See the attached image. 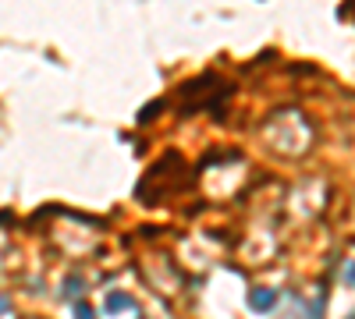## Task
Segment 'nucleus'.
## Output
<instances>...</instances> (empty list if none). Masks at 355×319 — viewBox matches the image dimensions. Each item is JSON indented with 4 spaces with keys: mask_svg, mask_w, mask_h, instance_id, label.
I'll return each instance as SVG.
<instances>
[{
    "mask_svg": "<svg viewBox=\"0 0 355 319\" xmlns=\"http://www.w3.org/2000/svg\"><path fill=\"white\" fill-rule=\"evenodd\" d=\"M277 305V291H270V287H253L249 291V309L253 312H270Z\"/></svg>",
    "mask_w": 355,
    "mask_h": 319,
    "instance_id": "nucleus-1",
    "label": "nucleus"
},
{
    "mask_svg": "<svg viewBox=\"0 0 355 319\" xmlns=\"http://www.w3.org/2000/svg\"><path fill=\"white\" fill-rule=\"evenodd\" d=\"M8 309H11V302H8V298H4V294H0V316H4Z\"/></svg>",
    "mask_w": 355,
    "mask_h": 319,
    "instance_id": "nucleus-5",
    "label": "nucleus"
},
{
    "mask_svg": "<svg viewBox=\"0 0 355 319\" xmlns=\"http://www.w3.org/2000/svg\"><path fill=\"white\" fill-rule=\"evenodd\" d=\"M124 309H132V298L121 294V291H114V294L107 298V312H124Z\"/></svg>",
    "mask_w": 355,
    "mask_h": 319,
    "instance_id": "nucleus-2",
    "label": "nucleus"
},
{
    "mask_svg": "<svg viewBox=\"0 0 355 319\" xmlns=\"http://www.w3.org/2000/svg\"><path fill=\"white\" fill-rule=\"evenodd\" d=\"M348 284H355V266L348 270Z\"/></svg>",
    "mask_w": 355,
    "mask_h": 319,
    "instance_id": "nucleus-6",
    "label": "nucleus"
},
{
    "mask_svg": "<svg viewBox=\"0 0 355 319\" xmlns=\"http://www.w3.org/2000/svg\"><path fill=\"white\" fill-rule=\"evenodd\" d=\"M75 312H78V319H93V309H89V305H78Z\"/></svg>",
    "mask_w": 355,
    "mask_h": 319,
    "instance_id": "nucleus-4",
    "label": "nucleus"
},
{
    "mask_svg": "<svg viewBox=\"0 0 355 319\" xmlns=\"http://www.w3.org/2000/svg\"><path fill=\"white\" fill-rule=\"evenodd\" d=\"M82 291H86V281H82V276H68V281H65V294L68 298H78Z\"/></svg>",
    "mask_w": 355,
    "mask_h": 319,
    "instance_id": "nucleus-3",
    "label": "nucleus"
}]
</instances>
